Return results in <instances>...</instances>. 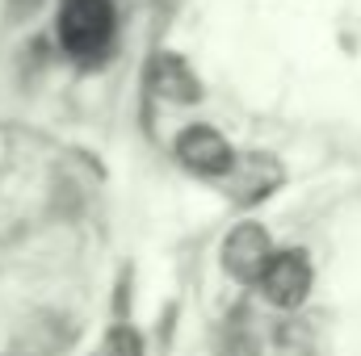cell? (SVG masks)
I'll return each instance as SVG.
<instances>
[{
	"mask_svg": "<svg viewBox=\"0 0 361 356\" xmlns=\"http://www.w3.org/2000/svg\"><path fill=\"white\" fill-rule=\"evenodd\" d=\"M177 155H180V164L189 172H197V177H227L235 168V151H231V143L214 126H189V130H180Z\"/></svg>",
	"mask_w": 361,
	"mask_h": 356,
	"instance_id": "cell-4",
	"label": "cell"
},
{
	"mask_svg": "<svg viewBox=\"0 0 361 356\" xmlns=\"http://www.w3.org/2000/svg\"><path fill=\"white\" fill-rule=\"evenodd\" d=\"M223 356H261V344L240 331V336H231V340L223 344Z\"/></svg>",
	"mask_w": 361,
	"mask_h": 356,
	"instance_id": "cell-8",
	"label": "cell"
},
{
	"mask_svg": "<svg viewBox=\"0 0 361 356\" xmlns=\"http://www.w3.org/2000/svg\"><path fill=\"white\" fill-rule=\"evenodd\" d=\"M281 180H286L281 164L265 151H252V155H235V168L227 172V193L240 205H252V201H265L269 193H277Z\"/></svg>",
	"mask_w": 361,
	"mask_h": 356,
	"instance_id": "cell-5",
	"label": "cell"
},
{
	"mask_svg": "<svg viewBox=\"0 0 361 356\" xmlns=\"http://www.w3.org/2000/svg\"><path fill=\"white\" fill-rule=\"evenodd\" d=\"M105 356H143V340L130 327H114L105 340Z\"/></svg>",
	"mask_w": 361,
	"mask_h": 356,
	"instance_id": "cell-7",
	"label": "cell"
},
{
	"mask_svg": "<svg viewBox=\"0 0 361 356\" xmlns=\"http://www.w3.org/2000/svg\"><path fill=\"white\" fill-rule=\"evenodd\" d=\"M261 293L265 302L277 310H298L307 298H311V285H315V268L311 256L302 248H286V252H273V260L261 272Z\"/></svg>",
	"mask_w": 361,
	"mask_h": 356,
	"instance_id": "cell-2",
	"label": "cell"
},
{
	"mask_svg": "<svg viewBox=\"0 0 361 356\" xmlns=\"http://www.w3.org/2000/svg\"><path fill=\"white\" fill-rule=\"evenodd\" d=\"M147 84H152L156 96H164V101H173V105H193V101H202V80L193 76V68H189L180 55H169V51L152 59Z\"/></svg>",
	"mask_w": 361,
	"mask_h": 356,
	"instance_id": "cell-6",
	"label": "cell"
},
{
	"mask_svg": "<svg viewBox=\"0 0 361 356\" xmlns=\"http://www.w3.org/2000/svg\"><path fill=\"white\" fill-rule=\"evenodd\" d=\"M269 260H273V239L261 222H240L223 239V268L244 285H257Z\"/></svg>",
	"mask_w": 361,
	"mask_h": 356,
	"instance_id": "cell-3",
	"label": "cell"
},
{
	"mask_svg": "<svg viewBox=\"0 0 361 356\" xmlns=\"http://www.w3.org/2000/svg\"><path fill=\"white\" fill-rule=\"evenodd\" d=\"M114 42V8L109 0H63L59 4V46L76 59L92 63Z\"/></svg>",
	"mask_w": 361,
	"mask_h": 356,
	"instance_id": "cell-1",
	"label": "cell"
}]
</instances>
